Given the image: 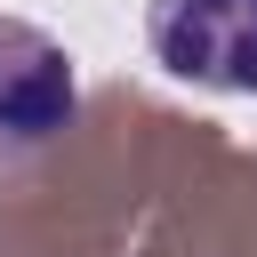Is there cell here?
<instances>
[{"mask_svg":"<svg viewBox=\"0 0 257 257\" xmlns=\"http://www.w3.org/2000/svg\"><path fill=\"white\" fill-rule=\"evenodd\" d=\"M145 40L177 80L257 96V0H153Z\"/></svg>","mask_w":257,"mask_h":257,"instance_id":"1","label":"cell"},{"mask_svg":"<svg viewBox=\"0 0 257 257\" xmlns=\"http://www.w3.org/2000/svg\"><path fill=\"white\" fill-rule=\"evenodd\" d=\"M80 104V72L72 48L24 16H0V153L48 145Z\"/></svg>","mask_w":257,"mask_h":257,"instance_id":"2","label":"cell"}]
</instances>
